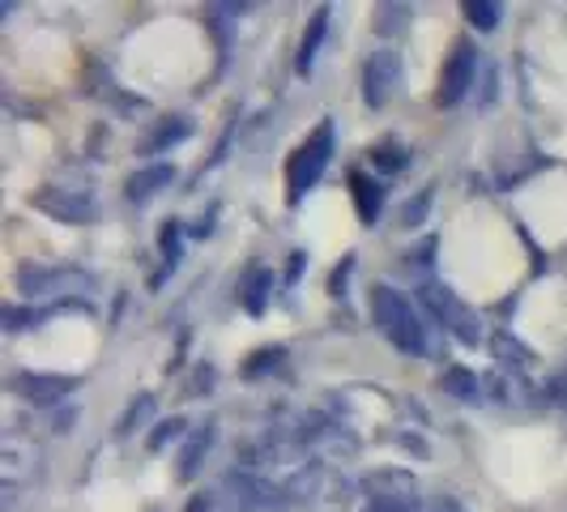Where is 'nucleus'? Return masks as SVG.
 Wrapping results in <instances>:
<instances>
[{
  "mask_svg": "<svg viewBox=\"0 0 567 512\" xmlns=\"http://www.w3.org/2000/svg\"><path fill=\"white\" fill-rule=\"evenodd\" d=\"M350 197H354V209L363 218V227H375L380 209H384V184L368 175V171H350Z\"/></svg>",
  "mask_w": 567,
  "mask_h": 512,
  "instance_id": "13",
  "label": "nucleus"
},
{
  "mask_svg": "<svg viewBox=\"0 0 567 512\" xmlns=\"http://www.w3.org/2000/svg\"><path fill=\"white\" fill-rule=\"evenodd\" d=\"M371 163L393 175V171L410 167V150H405V145H398V142H380V145H371Z\"/></svg>",
  "mask_w": 567,
  "mask_h": 512,
  "instance_id": "21",
  "label": "nucleus"
},
{
  "mask_svg": "<svg viewBox=\"0 0 567 512\" xmlns=\"http://www.w3.org/2000/svg\"><path fill=\"white\" fill-rule=\"evenodd\" d=\"M286 359V350L282 346H274V350H256L252 355V363H248V376H260V371H269V368H278V363H282Z\"/></svg>",
  "mask_w": 567,
  "mask_h": 512,
  "instance_id": "25",
  "label": "nucleus"
},
{
  "mask_svg": "<svg viewBox=\"0 0 567 512\" xmlns=\"http://www.w3.org/2000/svg\"><path fill=\"white\" fill-rule=\"evenodd\" d=\"M34 209L52 214L60 223H90L94 218V205H90V197H85L82 188H43L34 197Z\"/></svg>",
  "mask_w": 567,
  "mask_h": 512,
  "instance_id": "10",
  "label": "nucleus"
},
{
  "mask_svg": "<svg viewBox=\"0 0 567 512\" xmlns=\"http://www.w3.org/2000/svg\"><path fill=\"white\" fill-rule=\"evenodd\" d=\"M188 133H193V120H188V115H171V120L158 124V133L145 142V154H163L167 145H179Z\"/></svg>",
  "mask_w": 567,
  "mask_h": 512,
  "instance_id": "19",
  "label": "nucleus"
},
{
  "mask_svg": "<svg viewBox=\"0 0 567 512\" xmlns=\"http://www.w3.org/2000/svg\"><path fill=\"white\" fill-rule=\"evenodd\" d=\"M188 512H209V504H205V500H193V509Z\"/></svg>",
  "mask_w": 567,
  "mask_h": 512,
  "instance_id": "31",
  "label": "nucleus"
},
{
  "mask_svg": "<svg viewBox=\"0 0 567 512\" xmlns=\"http://www.w3.org/2000/svg\"><path fill=\"white\" fill-rule=\"evenodd\" d=\"M324 30H329V9H316L308 18V30H303V43H299V57H295V69L308 78L312 73L316 57H320V43H324Z\"/></svg>",
  "mask_w": 567,
  "mask_h": 512,
  "instance_id": "16",
  "label": "nucleus"
},
{
  "mask_svg": "<svg viewBox=\"0 0 567 512\" xmlns=\"http://www.w3.org/2000/svg\"><path fill=\"white\" fill-rule=\"evenodd\" d=\"M82 380L78 376H43V371H22L13 376V393L34 406H56L60 398H69Z\"/></svg>",
  "mask_w": 567,
  "mask_h": 512,
  "instance_id": "9",
  "label": "nucleus"
},
{
  "mask_svg": "<svg viewBox=\"0 0 567 512\" xmlns=\"http://www.w3.org/2000/svg\"><path fill=\"white\" fill-rule=\"evenodd\" d=\"M209 444H214V423L197 427V431H193V440L184 444V453H179V479H184V483L200 470V457L209 453Z\"/></svg>",
  "mask_w": 567,
  "mask_h": 512,
  "instance_id": "17",
  "label": "nucleus"
},
{
  "mask_svg": "<svg viewBox=\"0 0 567 512\" xmlns=\"http://www.w3.org/2000/svg\"><path fill=\"white\" fill-rule=\"evenodd\" d=\"M474 78H478V48H474L470 39H456L449 60H444V69H440L435 103H440V107H456V103L470 94Z\"/></svg>",
  "mask_w": 567,
  "mask_h": 512,
  "instance_id": "5",
  "label": "nucleus"
},
{
  "mask_svg": "<svg viewBox=\"0 0 567 512\" xmlns=\"http://www.w3.org/2000/svg\"><path fill=\"white\" fill-rule=\"evenodd\" d=\"M423 304L431 308V316L453 334L456 341H465V346H478L483 341V320L470 313L461 299H456L449 286H435V283H426L423 286Z\"/></svg>",
  "mask_w": 567,
  "mask_h": 512,
  "instance_id": "4",
  "label": "nucleus"
},
{
  "mask_svg": "<svg viewBox=\"0 0 567 512\" xmlns=\"http://www.w3.org/2000/svg\"><path fill=\"white\" fill-rule=\"evenodd\" d=\"M34 470H39V449H34V440L9 431V436L0 440V483H4V495L13 500L18 487L34 479Z\"/></svg>",
  "mask_w": 567,
  "mask_h": 512,
  "instance_id": "8",
  "label": "nucleus"
},
{
  "mask_svg": "<svg viewBox=\"0 0 567 512\" xmlns=\"http://www.w3.org/2000/svg\"><path fill=\"white\" fill-rule=\"evenodd\" d=\"M363 495L368 509H389V512H423L419 500V479L410 470H375L363 479Z\"/></svg>",
  "mask_w": 567,
  "mask_h": 512,
  "instance_id": "3",
  "label": "nucleus"
},
{
  "mask_svg": "<svg viewBox=\"0 0 567 512\" xmlns=\"http://www.w3.org/2000/svg\"><path fill=\"white\" fill-rule=\"evenodd\" d=\"M371 320L405 355H423L426 350V329L419 320V308L401 295L398 286H371Z\"/></svg>",
  "mask_w": 567,
  "mask_h": 512,
  "instance_id": "1",
  "label": "nucleus"
},
{
  "mask_svg": "<svg viewBox=\"0 0 567 512\" xmlns=\"http://www.w3.org/2000/svg\"><path fill=\"white\" fill-rule=\"evenodd\" d=\"M269 295H274V274H269L265 265H252L248 278H244V286H239V304H244L252 316H260L265 308H269Z\"/></svg>",
  "mask_w": 567,
  "mask_h": 512,
  "instance_id": "15",
  "label": "nucleus"
},
{
  "mask_svg": "<svg viewBox=\"0 0 567 512\" xmlns=\"http://www.w3.org/2000/svg\"><path fill=\"white\" fill-rule=\"evenodd\" d=\"M223 500H227L235 512H269V509H282V491L278 483L260 479V474H248V470H235L223 479Z\"/></svg>",
  "mask_w": 567,
  "mask_h": 512,
  "instance_id": "6",
  "label": "nucleus"
},
{
  "mask_svg": "<svg viewBox=\"0 0 567 512\" xmlns=\"http://www.w3.org/2000/svg\"><path fill=\"white\" fill-rule=\"evenodd\" d=\"M499 13H504V9H499L495 0H465V18H470V22H474L478 30H495V27H499Z\"/></svg>",
  "mask_w": 567,
  "mask_h": 512,
  "instance_id": "22",
  "label": "nucleus"
},
{
  "mask_svg": "<svg viewBox=\"0 0 567 512\" xmlns=\"http://www.w3.org/2000/svg\"><path fill=\"white\" fill-rule=\"evenodd\" d=\"M18 286L27 295H60L69 286H90L85 274H73V269H43V265H22L18 269Z\"/></svg>",
  "mask_w": 567,
  "mask_h": 512,
  "instance_id": "11",
  "label": "nucleus"
},
{
  "mask_svg": "<svg viewBox=\"0 0 567 512\" xmlns=\"http://www.w3.org/2000/svg\"><path fill=\"white\" fill-rule=\"evenodd\" d=\"M423 512H456L453 500H435V504H423Z\"/></svg>",
  "mask_w": 567,
  "mask_h": 512,
  "instance_id": "30",
  "label": "nucleus"
},
{
  "mask_svg": "<svg viewBox=\"0 0 567 512\" xmlns=\"http://www.w3.org/2000/svg\"><path fill=\"white\" fill-rule=\"evenodd\" d=\"M426 201H431V193H423V197L414 201V205H405V209H401V223H405V227H419V218H423Z\"/></svg>",
  "mask_w": 567,
  "mask_h": 512,
  "instance_id": "29",
  "label": "nucleus"
},
{
  "mask_svg": "<svg viewBox=\"0 0 567 512\" xmlns=\"http://www.w3.org/2000/svg\"><path fill=\"white\" fill-rule=\"evenodd\" d=\"M401 85V57L393 48H380V52H371L368 64H363V103H368L371 112H380V107H389V99L398 94Z\"/></svg>",
  "mask_w": 567,
  "mask_h": 512,
  "instance_id": "7",
  "label": "nucleus"
},
{
  "mask_svg": "<svg viewBox=\"0 0 567 512\" xmlns=\"http://www.w3.org/2000/svg\"><path fill=\"white\" fill-rule=\"evenodd\" d=\"M368 512H389V509H368Z\"/></svg>",
  "mask_w": 567,
  "mask_h": 512,
  "instance_id": "32",
  "label": "nucleus"
},
{
  "mask_svg": "<svg viewBox=\"0 0 567 512\" xmlns=\"http://www.w3.org/2000/svg\"><path fill=\"white\" fill-rule=\"evenodd\" d=\"M158 244H163V265H167V269H175V260H179V223H167Z\"/></svg>",
  "mask_w": 567,
  "mask_h": 512,
  "instance_id": "26",
  "label": "nucleus"
},
{
  "mask_svg": "<svg viewBox=\"0 0 567 512\" xmlns=\"http://www.w3.org/2000/svg\"><path fill=\"white\" fill-rule=\"evenodd\" d=\"M150 414H154V398H150V393H142V398H137V401H133V406H128V414L120 419V436H128V431H137V423H145Z\"/></svg>",
  "mask_w": 567,
  "mask_h": 512,
  "instance_id": "23",
  "label": "nucleus"
},
{
  "mask_svg": "<svg viewBox=\"0 0 567 512\" xmlns=\"http://www.w3.org/2000/svg\"><path fill=\"white\" fill-rule=\"evenodd\" d=\"M546 401H555L559 410H567V371H559V376L546 380Z\"/></svg>",
  "mask_w": 567,
  "mask_h": 512,
  "instance_id": "27",
  "label": "nucleus"
},
{
  "mask_svg": "<svg viewBox=\"0 0 567 512\" xmlns=\"http://www.w3.org/2000/svg\"><path fill=\"white\" fill-rule=\"evenodd\" d=\"M333 137H338L333 120H320L308 133V142L290 154V163H286V201L290 205H299L320 184V175H324L329 158H333Z\"/></svg>",
  "mask_w": 567,
  "mask_h": 512,
  "instance_id": "2",
  "label": "nucleus"
},
{
  "mask_svg": "<svg viewBox=\"0 0 567 512\" xmlns=\"http://www.w3.org/2000/svg\"><path fill=\"white\" fill-rule=\"evenodd\" d=\"M491 350H495L499 368H512V371L529 368V350H525L516 338H508V334H495V338H491Z\"/></svg>",
  "mask_w": 567,
  "mask_h": 512,
  "instance_id": "20",
  "label": "nucleus"
},
{
  "mask_svg": "<svg viewBox=\"0 0 567 512\" xmlns=\"http://www.w3.org/2000/svg\"><path fill=\"white\" fill-rule=\"evenodd\" d=\"M184 431H188V423H184V419H163V423H158V431L150 436V449H154V453H158V449H167V440H179Z\"/></svg>",
  "mask_w": 567,
  "mask_h": 512,
  "instance_id": "24",
  "label": "nucleus"
},
{
  "mask_svg": "<svg viewBox=\"0 0 567 512\" xmlns=\"http://www.w3.org/2000/svg\"><path fill=\"white\" fill-rule=\"evenodd\" d=\"M440 389L453 393L456 401H483V380L465 368H449L440 376Z\"/></svg>",
  "mask_w": 567,
  "mask_h": 512,
  "instance_id": "18",
  "label": "nucleus"
},
{
  "mask_svg": "<svg viewBox=\"0 0 567 512\" xmlns=\"http://www.w3.org/2000/svg\"><path fill=\"white\" fill-rule=\"evenodd\" d=\"M338 406L346 419H363V423H375V419H384L393 410V401H389L384 389H346Z\"/></svg>",
  "mask_w": 567,
  "mask_h": 512,
  "instance_id": "12",
  "label": "nucleus"
},
{
  "mask_svg": "<svg viewBox=\"0 0 567 512\" xmlns=\"http://www.w3.org/2000/svg\"><path fill=\"white\" fill-rule=\"evenodd\" d=\"M34 320H39V313H30V308H4V329H27Z\"/></svg>",
  "mask_w": 567,
  "mask_h": 512,
  "instance_id": "28",
  "label": "nucleus"
},
{
  "mask_svg": "<svg viewBox=\"0 0 567 512\" xmlns=\"http://www.w3.org/2000/svg\"><path fill=\"white\" fill-rule=\"evenodd\" d=\"M171 180H175V167H167V163H154V167H142L128 175V184H124V197L128 201H150L154 193H163Z\"/></svg>",
  "mask_w": 567,
  "mask_h": 512,
  "instance_id": "14",
  "label": "nucleus"
}]
</instances>
